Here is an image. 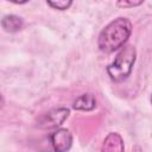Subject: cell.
I'll list each match as a JSON object with an SVG mask.
<instances>
[{
    "label": "cell",
    "instance_id": "2",
    "mask_svg": "<svg viewBox=\"0 0 152 152\" xmlns=\"http://www.w3.org/2000/svg\"><path fill=\"white\" fill-rule=\"evenodd\" d=\"M137 59V50L133 45H125L119 50L113 62L107 65L106 71L109 78L113 82H122L125 81L133 70L134 63Z\"/></svg>",
    "mask_w": 152,
    "mask_h": 152
},
{
    "label": "cell",
    "instance_id": "6",
    "mask_svg": "<svg viewBox=\"0 0 152 152\" xmlns=\"http://www.w3.org/2000/svg\"><path fill=\"white\" fill-rule=\"evenodd\" d=\"M72 108L80 112H91L96 108V97L91 93H84L77 96L72 102Z\"/></svg>",
    "mask_w": 152,
    "mask_h": 152
},
{
    "label": "cell",
    "instance_id": "5",
    "mask_svg": "<svg viewBox=\"0 0 152 152\" xmlns=\"http://www.w3.org/2000/svg\"><path fill=\"white\" fill-rule=\"evenodd\" d=\"M100 152H125L122 137L118 132H110L102 141Z\"/></svg>",
    "mask_w": 152,
    "mask_h": 152
},
{
    "label": "cell",
    "instance_id": "4",
    "mask_svg": "<svg viewBox=\"0 0 152 152\" xmlns=\"http://www.w3.org/2000/svg\"><path fill=\"white\" fill-rule=\"evenodd\" d=\"M50 144L53 152H68L72 146V133L70 129L59 127L56 128L52 133L49 135Z\"/></svg>",
    "mask_w": 152,
    "mask_h": 152
},
{
    "label": "cell",
    "instance_id": "1",
    "mask_svg": "<svg viewBox=\"0 0 152 152\" xmlns=\"http://www.w3.org/2000/svg\"><path fill=\"white\" fill-rule=\"evenodd\" d=\"M133 25L129 19L118 17L108 23L99 33L97 46L104 53H112L125 46L132 34Z\"/></svg>",
    "mask_w": 152,
    "mask_h": 152
},
{
    "label": "cell",
    "instance_id": "11",
    "mask_svg": "<svg viewBox=\"0 0 152 152\" xmlns=\"http://www.w3.org/2000/svg\"><path fill=\"white\" fill-rule=\"evenodd\" d=\"M151 103H152V95H151Z\"/></svg>",
    "mask_w": 152,
    "mask_h": 152
},
{
    "label": "cell",
    "instance_id": "3",
    "mask_svg": "<svg viewBox=\"0 0 152 152\" xmlns=\"http://www.w3.org/2000/svg\"><path fill=\"white\" fill-rule=\"evenodd\" d=\"M70 109L66 107H55L49 109L38 119V126L40 128H59L63 122L69 118Z\"/></svg>",
    "mask_w": 152,
    "mask_h": 152
},
{
    "label": "cell",
    "instance_id": "9",
    "mask_svg": "<svg viewBox=\"0 0 152 152\" xmlns=\"http://www.w3.org/2000/svg\"><path fill=\"white\" fill-rule=\"evenodd\" d=\"M142 1H127V0H124V1H118L116 5L120 6V7H124V8H128V7H135V6H139L141 5Z\"/></svg>",
    "mask_w": 152,
    "mask_h": 152
},
{
    "label": "cell",
    "instance_id": "7",
    "mask_svg": "<svg viewBox=\"0 0 152 152\" xmlns=\"http://www.w3.org/2000/svg\"><path fill=\"white\" fill-rule=\"evenodd\" d=\"M23 24H24L23 19L15 14H7V15H4L1 19V27L10 33L21 30Z\"/></svg>",
    "mask_w": 152,
    "mask_h": 152
},
{
    "label": "cell",
    "instance_id": "10",
    "mask_svg": "<svg viewBox=\"0 0 152 152\" xmlns=\"http://www.w3.org/2000/svg\"><path fill=\"white\" fill-rule=\"evenodd\" d=\"M132 152H142V151H141V148H140L139 146H135V147L133 148V151H132Z\"/></svg>",
    "mask_w": 152,
    "mask_h": 152
},
{
    "label": "cell",
    "instance_id": "8",
    "mask_svg": "<svg viewBox=\"0 0 152 152\" xmlns=\"http://www.w3.org/2000/svg\"><path fill=\"white\" fill-rule=\"evenodd\" d=\"M46 4H48V6L52 7L53 10L65 11L72 5V1L71 0H57V1H46Z\"/></svg>",
    "mask_w": 152,
    "mask_h": 152
}]
</instances>
